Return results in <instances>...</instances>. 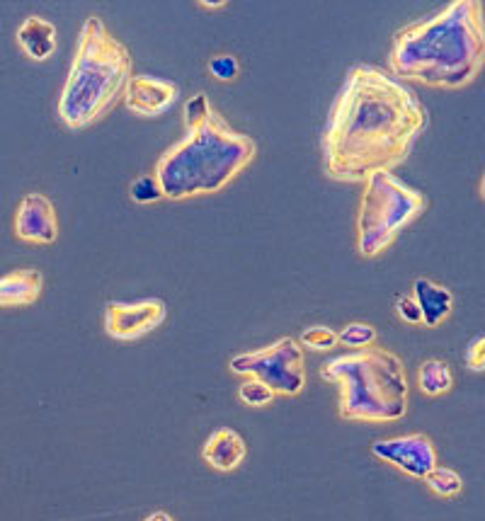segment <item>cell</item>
Listing matches in <instances>:
<instances>
[{"label":"cell","instance_id":"1","mask_svg":"<svg viewBox=\"0 0 485 521\" xmlns=\"http://www.w3.org/2000/svg\"><path fill=\"white\" fill-rule=\"evenodd\" d=\"M427 124L430 114L408 85L379 66H352L323 129L325 177L359 185L376 173H393Z\"/></svg>","mask_w":485,"mask_h":521},{"label":"cell","instance_id":"2","mask_svg":"<svg viewBox=\"0 0 485 521\" xmlns=\"http://www.w3.org/2000/svg\"><path fill=\"white\" fill-rule=\"evenodd\" d=\"M483 10L481 0H452L439 13L401 27L393 34L388 73L425 88H469L485 64Z\"/></svg>","mask_w":485,"mask_h":521},{"label":"cell","instance_id":"3","mask_svg":"<svg viewBox=\"0 0 485 521\" xmlns=\"http://www.w3.org/2000/svg\"><path fill=\"white\" fill-rule=\"evenodd\" d=\"M258 158V143L233 129L221 112L211 110L202 122L187 127L185 136L165 148L156 160L163 199L187 202L224 192Z\"/></svg>","mask_w":485,"mask_h":521},{"label":"cell","instance_id":"4","mask_svg":"<svg viewBox=\"0 0 485 521\" xmlns=\"http://www.w3.org/2000/svg\"><path fill=\"white\" fill-rule=\"evenodd\" d=\"M131 76L134 61L127 44L119 42L100 17L90 15L78 34L68 78L56 105L61 124L71 131H83L102 122L124 102Z\"/></svg>","mask_w":485,"mask_h":521},{"label":"cell","instance_id":"5","mask_svg":"<svg viewBox=\"0 0 485 521\" xmlns=\"http://www.w3.org/2000/svg\"><path fill=\"white\" fill-rule=\"evenodd\" d=\"M321 376L340 391L338 412L350 422L403 420L410 403L405 362L386 347L350 349L323 364Z\"/></svg>","mask_w":485,"mask_h":521},{"label":"cell","instance_id":"6","mask_svg":"<svg viewBox=\"0 0 485 521\" xmlns=\"http://www.w3.org/2000/svg\"><path fill=\"white\" fill-rule=\"evenodd\" d=\"M357 211V255L364 260L384 255L408 226L427 211V197L393 173H376L362 182Z\"/></svg>","mask_w":485,"mask_h":521},{"label":"cell","instance_id":"7","mask_svg":"<svg viewBox=\"0 0 485 521\" xmlns=\"http://www.w3.org/2000/svg\"><path fill=\"white\" fill-rule=\"evenodd\" d=\"M228 366H231L233 374L262 381L277 395L294 398L306 388L304 347L294 337H282L267 347L236 354Z\"/></svg>","mask_w":485,"mask_h":521},{"label":"cell","instance_id":"8","mask_svg":"<svg viewBox=\"0 0 485 521\" xmlns=\"http://www.w3.org/2000/svg\"><path fill=\"white\" fill-rule=\"evenodd\" d=\"M165 318H168V306H165L163 299L110 301L105 306L102 328L112 340L134 342L161 328Z\"/></svg>","mask_w":485,"mask_h":521},{"label":"cell","instance_id":"9","mask_svg":"<svg viewBox=\"0 0 485 521\" xmlns=\"http://www.w3.org/2000/svg\"><path fill=\"white\" fill-rule=\"evenodd\" d=\"M372 454L388 466L398 468L408 478L422 480L432 468L439 466V456L435 444L427 434H401V437L376 439L372 444Z\"/></svg>","mask_w":485,"mask_h":521},{"label":"cell","instance_id":"10","mask_svg":"<svg viewBox=\"0 0 485 521\" xmlns=\"http://www.w3.org/2000/svg\"><path fill=\"white\" fill-rule=\"evenodd\" d=\"M15 238L27 245H51L59 238V216L47 194L30 192L17 204L13 219Z\"/></svg>","mask_w":485,"mask_h":521},{"label":"cell","instance_id":"11","mask_svg":"<svg viewBox=\"0 0 485 521\" xmlns=\"http://www.w3.org/2000/svg\"><path fill=\"white\" fill-rule=\"evenodd\" d=\"M178 97V85L173 80H163L156 76H131L127 93H124V105L131 114L141 119L158 117L168 110Z\"/></svg>","mask_w":485,"mask_h":521},{"label":"cell","instance_id":"12","mask_svg":"<svg viewBox=\"0 0 485 521\" xmlns=\"http://www.w3.org/2000/svg\"><path fill=\"white\" fill-rule=\"evenodd\" d=\"M245 456H248L245 439L236 432V429H228V427H221L216 429V432H211V437L202 446V458L219 473L236 471V468L245 461Z\"/></svg>","mask_w":485,"mask_h":521},{"label":"cell","instance_id":"13","mask_svg":"<svg viewBox=\"0 0 485 521\" xmlns=\"http://www.w3.org/2000/svg\"><path fill=\"white\" fill-rule=\"evenodd\" d=\"M418 303L420 318L425 328H439L454 311V294L444 284L432 282V279L420 277L415 279L413 294H410Z\"/></svg>","mask_w":485,"mask_h":521},{"label":"cell","instance_id":"14","mask_svg":"<svg viewBox=\"0 0 485 521\" xmlns=\"http://www.w3.org/2000/svg\"><path fill=\"white\" fill-rule=\"evenodd\" d=\"M17 47L32 61H49L56 51V27L42 15H30L17 27Z\"/></svg>","mask_w":485,"mask_h":521},{"label":"cell","instance_id":"15","mask_svg":"<svg viewBox=\"0 0 485 521\" xmlns=\"http://www.w3.org/2000/svg\"><path fill=\"white\" fill-rule=\"evenodd\" d=\"M44 291V274L39 269H15L0 277V308L32 306Z\"/></svg>","mask_w":485,"mask_h":521},{"label":"cell","instance_id":"16","mask_svg":"<svg viewBox=\"0 0 485 521\" xmlns=\"http://www.w3.org/2000/svg\"><path fill=\"white\" fill-rule=\"evenodd\" d=\"M418 386L420 391L430 395V398L449 393L454 386L452 369H449V364L442 362V359H427V362H422L418 371Z\"/></svg>","mask_w":485,"mask_h":521},{"label":"cell","instance_id":"17","mask_svg":"<svg viewBox=\"0 0 485 521\" xmlns=\"http://www.w3.org/2000/svg\"><path fill=\"white\" fill-rule=\"evenodd\" d=\"M422 480H425L427 488L435 492L437 497H456L464 490V478L452 471V468L444 466H435Z\"/></svg>","mask_w":485,"mask_h":521},{"label":"cell","instance_id":"18","mask_svg":"<svg viewBox=\"0 0 485 521\" xmlns=\"http://www.w3.org/2000/svg\"><path fill=\"white\" fill-rule=\"evenodd\" d=\"M238 398H241V403L248 405V408H267V405L277 398V393L258 379H245L241 388H238Z\"/></svg>","mask_w":485,"mask_h":521},{"label":"cell","instance_id":"19","mask_svg":"<svg viewBox=\"0 0 485 521\" xmlns=\"http://www.w3.org/2000/svg\"><path fill=\"white\" fill-rule=\"evenodd\" d=\"M376 342V330L369 323H347L345 328L338 332V345H345L350 349H364L372 347Z\"/></svg>","mask_w":485,"mask_h":521},{"label":"cell","instance_id":"20","mask_svg":"<svg viewBox=\"0 0 485 521\" xmlns=\"http://www.w3.org/2000/svg\"><path fill=\"white\" fill-rule=\"evenodd\" d=\"M129 197L134 199L136 204L146 206V204L161 202L163 192H161V187H158L156 177H153V175H139V177H136V180H131Z\"/></svg>","mask_w":485,"mask_h":521},{"label":"cell","instance_id":"21","mask_svg":"<svg viewBox=\"0 0 485 521\" xmlns=\"http://www.w3.org/2000/svg\"><path fill=\"white\" fill-rule=\"evenodd\" d=\"M296 342L308 349H333L338 347V332L328 328V325H311V328L301 332V337Z\"/></svg>","mask_w":485,"mask_h":521},{"label":"cell","instance_id":"22","mask_svg":"<svg viewBox=\"0 0 485 521\" xmlns=\"http://www.w3.org/2000/svg\"><path fill=\"white\" fill-rule=\"evenodd\" d=\"M209 73L219 83H233L241 73V61L233 54H216L209 59Z\"/></svg>","mask_w":485,"mask_h":521},{"label":"cell","instance_id":"23","mask_svg":"<svg viewBox=\"0 0 485 521\" xmlns=\"http://www.w3.org/2000/svg\"><path fill=\"white\" fill-rule=\"evenodd\" d=\"M214 110V107H211V102H209V97L207 95H194L192 100H187V105H185V122H187V127H192V124H197V122H202L204 117H207V114Z\"/></svg>","mask_w":485,"mask_h":521},{"label":"cell","instance_id":"24","mask_svg":"<svg viewBox=\"0 0 485 521\" xmlns=\"http://www.w3.org/2000/svg\"><path fill=\"white\" fill-rule=\"evenodd\" d=\"M396 313H398V316H401L403 323L422 325L420 308H418V303H415L413 296H398V299H396Z\"/></svg>","mask_w":485,"mask_h":521},{"label":"cell","instance_id":"25","mask_svg":"<svg viewBox=\"0 0 485 521\" xmlns=\"http://www.w3.org/2000/svg\"><path fill=\"white\" fill-rule=\"evenodd\" d=\"M466 364H469L471 371H481L485 369V337L478 335L476 340H471L469 349H466Z\"/></svg>","mask_w":485,"mask_h":521},{"label":"cell","instance_id":"26","mask_svg":"<svg viewBox=\"0 0 485 521\" xmlns=\"http://www.w3.org/2000/svg\"><path fill=\"white\" fill-rule=\"evenodd\" d=\"M144 521H175L173 517H170L168 512H163V509H158V512H151Z\"/></svg>","mask_w":485,"mask_h":521},{"label":"cell","instance_id":"27","mask_svg":"<svg viewBox=\"0 0 485 521\" xmlns=\"http://www.w3.org/2000/svg\"><path fill=\"white\" fill-rule=\"evenodd\" d=\"M228 3H207V0H204V3H199V8L202 10H224Z\"/></svg>","mask_w":485,"mask_h":521}]
</instances>
